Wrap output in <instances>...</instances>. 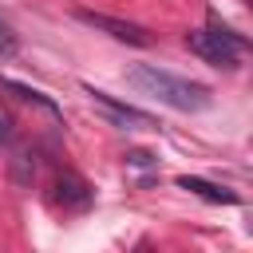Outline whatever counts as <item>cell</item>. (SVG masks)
I'll return each mask as SVG.
<instances>
[{
  "label": "cell",
  "mask_w": 253,
  "mask_h": 253,
  "mask_svg": "<svg viewBox=\"0 0 253 253\" xmlns=\"http://www.w3.org/2000/svg\"><path fill=\"white\" fill-rule=\"evenodd\" d=\"M126 83H134L142 95H150V99H158V103H166L174 111H186V115L206 111L213 103L210 87H202L194 79H182V75H174V71H166L158 63H134L126 71Z\"/></svg>",
  "instance_id": "cell-1"
},
{
  "label": "cell",
  "mask_w": 253,
  "mask_h": 253,
  "mask_svg": "<svg viewBox=\"0 0 253 253\" xmlns=\"http://www.w3.org/2000/svg\"><path fill=\"white\" fill-rule=\"evenodd\" d=\"M190 51H198L206 63L213 67H237L241 55H245V40L229 28H202V32H190L186 36Z\"/></svg>",
  "instance_id": "cell-2"
},
{
  "label": "cell",
  "mask_w": 253,
  "mask_h": 253,
  "mask_svg": "<svg viewBox=\"0 0 253 253\" xmlns=\"http://www.w3.org/2000/svg\"><path fill=\"white\" fill-rule=\"evenodd\" d=\"M75 20L95 28V32H107L111 40L119 43H134V47H146L150 43V32L142 24H130V20H119V16H107V12H95V8H75Z\"/></svg>",
  "instance_id": "cell-3"
},
{
  "label": "cell",
  "mask_w": 253,
  "mask_h": 253,
  "mask_svg": "<svg viewBox=\"0 0 253 253\" xmlns=\"http://www.w3.org/2000/svg\"><path fill=\"white\" fill-rule=\"evenodd\" d=\"M87 95H91V103L111 119V123H119V126H126V130H142V126H154V119L150 115H142V111H134L130 103H119L115 95H107V91H95V87H87Z\"/></svg>",
  "instance_id": "cell-4"
},
{
  "label": "cell",
  "mask_w": 253,
  "mask_h": 253,
  "mask_svg": "<svg viewBox=\"0 0 253 253\" xmlns=\"http://www.w3.org/2000/svg\"><path fill=\"white\" fill-rule=\"evenodd\" d=\"M55 190H59V202H63V206H71V210H87V206H91V198H95V194H91V186H87L75 170H63V174L55 178Z\"/></svg>",
  "instance_id": "cell-5"
},
{
  "label": "cell",
  "mask_w": 253,
  "mask_h": 253,
  "mask_svg": "<svg viewBox=\"0 0 253 253\" xmlns=\"http://www.w3.org/2000/svg\"><path fill=\"white\" fill-rule=\"evenodd\" d=\"M178 186L182 190H190V194H198V198H206V202H217V206H233L237 202V194H229V190H217V186H210V182H202V178H178Z\"/></svg>",
  "instance_id": "cell-6"
},
{
  "label": "cell",
  "mask_w": 253,
  "mask_h": 253,
  "mask_svg": "<svg viewBox=\"0 0 253 253\" xmlns=\"http://www.w3.org/2000/svg\"><path fill=\"white\" fill-rule=\"evenodd\" d=\"M12 51H16V36H12L8 24L0 20V55H12Z\"/></svg>",
  "instance_id": "cell-7"
},
{
  "label": "cell",
  "mask_w": 253,
  "mask_h": 253,
  "mask_svg": "<svg viewBox=\"0 0 253 253\" xmlns=\"http://www.w3.org/2000/svg\"><path fill=\"white\" fill-rule=\"evenodd\" d=\"M8 138H12V115H8V111H0V146H4Z\"/></svg>",
  "instance_id": "cell-8"
}]
</instances>
